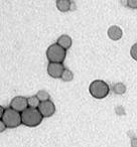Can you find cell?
<instances>
[{"instance_id": "9a60e30c", "label": "cell", "mask_w": 137, "mask_h": 147, "mask_svg": "<svg viewBox=\"0 0 137 147\" xmlns=\"http://www.w3.org/2000/svg\"><path fill=\"white\" fill-rule=\"evenodd\" d=\"M122 3H125L126 6H128L131 9H137V0H127L125 2L121 1Z\"/></svg>"}, {"instance_id": "9c48e42d", "label": "cell", "mask_w": 137, "mask_h": 147, "mask_svg": "<svg viewBox=\"0 0 137 147\" xmlns=\"http://www.w3.org/2000/svg\"><path fill=\"white\" fill-rule=\"evenodd\" d=\"M72 38H71L70 35H67V34H63L61 35V36L57 38V43L59 45H61V47H63V49H69L71 47H72Z\"/></svg>"}, {"instance_id": "277c9868", "label": "cell", "mask_w": 137, "mask_h": 147, "mask_svg": "<svg viewBox=\"0 0 137 147\" xmlns=\"http://www.w3.org/2000/svg\"><path fill=\"white\" fill-rule=\"evenodd\" d=\"M65 55H67V51L57 43L49 45L47 49V57L49 63H63L65 59Z\"/></svg>"}, {"instance_id": "e0dca14e", "label": "cell", "mask_w": 137, "mask_h": 147, "mask_svg": "<svg viewBox=\"0 0 137 147\" xmlns=\"http://www.w3.org/2000/svg\"><path fill=\"white\" fill-rule=\"evenodd\" d=\"M115 112H116L118 115H123L125 113V111L122 106H118V107H116V109H115Z\"/></svg>"}, {"instance_id": "ba28073f", "label": "cell", "mask_w": 137, "mask_h": 147, "mask_svg": "<svg viewBox=\"0 0 137 147\" xmlns=\"http://www.w3.org/2000/svg\"><path fill=\"white\" fill-rule=\"evenodd\" d=\"M107 35H108V37L111 40H119V39H121V37L123 35L122 29L119 26H117V25H112L107 30Z\"/></svg>"}, {"instance_id": "3957f363", "label": "cell", "mask_w": 137, "mask_h": 147, "mask_svg": "<svg viewBox=\"0 0 137 147\" xmlns=\"http://www.w3.org/2000/svg\"><path fill=\"white\" fill-rule=\"evenodd\" d=\"M89 92L95 99H104L110 92L108 84L102 80H95L89 86Z\"/></svg>"}, {"instance_id": "6da1fadb", "label": "cell", "mask_w": 137, "mask_h": 147, "mask_svg": "<svg viewBox=\"0 0 137 147\" xmlns=\"http://www.w3.org/2000/svg\"><path fill=\"white\" fill-rule=\"evenodd\" d=\"M43 117L38 111V109L27 108L21 113V121L24 126L27 127H36L43 121Z\"/></svg>"}, {"instance_id": "ffe728a7", "label": "cell", "mask_w": 137, "mask_h": 147, "mask_svg": "<svg viewBox=\"0 0 137 147\" xmlns=\"http://www.w3.org/2000/svg\"><path fill=\"white\" fill-rule=\"evenodd\" d=\"M75 9H76V4L72 1V4H71V10L73 11V10H75Z\"/></svg>"}, {"instance_id": "30bf717a", "label": "cell", "mask_w": 137, "mask_h": 147, "mask_svg": "<svg viewBox=\"0 0 137 147\" xmlns=\"http://www.w3.org/2000/svg\"><path fill=\"white\" fill-rule=\"evenodd\" d=\"M71 4H72V1H71V0H57V1H55L57 8L59 9L61 12H67V11H70Z\"/></svg>"}, {"instance_id": "d6986e66", "label": "cell", "mask_w": 137, "mask_h": 147, "mask_svg": "<svg viewBox=\"0 0 137 147\" xmlns=\"http://www.w3.org/2000/svg\"><path fill=\"white\" fill-rule=\"evenodd\" d=\"M131 147H137V138L131 139Z\"/></svg>"}, {"instance_id": "5bb4252c", "label": "cell", "mask_w": 137, "mask_h": 147, "mask_svg": "<svg viewBox=\"0 0 137 147\" xmlns=\"http://www.w3.org/2000/svg\"><path fill=\"white\" fill-rule=\"evenodd\" d=\"M36 97L39 99L40 102H45V101H49V94L45 90H39L36 94Z\"/></svg>"}, {"instance_id": "5b68a950", "label": "cell", "mask_w": 137, "mask_h": 147, "mask_svg": "<svg viewBox=\"0 0 137 147\" xmlns=\"http://www.w3.org/2000/svg\"><path fill=\"white\" fill-rule=\"evenodd\" d=\"M10 108L13 110L17 111L19 113H22L24 110L28 108V103H27V98L22 96H16L11 100Z\"/></svg>"}, {"instance_id": "8fae6325", "label": "cell", "mask_w": 137, "mask_h": 147, "mask_svg": "<svg viewBox=\"0 0 137 147\" xmlns=\"http://www.w3.org/2000/svg\"><path fill=\"white\" fill-rule=\"evenodd\" d=\"M27 103H28V107H29V108L37 109L39 107V105H40L41 102L39 101V99L36 97V95H35V96L28 97V98H27Z\"/></svg>"}, {"instance_id": "7a4b0ae2", "label": "cell", "mask_w": 137, "mask_h": 147, "mask_svg": "<svg viewBox=\"0 0 137 147\" xmlns=\"http://www.w3.org/2000/svg\"><path fill=\"white\" fill-rule=\"evenodd\" d=\"M1 121L5 124L7 128H17L22 124L21 121V113L13 110L11 108L5 109L4 113L1 117Z\"/></svg>"}, {"instance_id": "8992f818", "label": "cell", "mask_w": 137, "mask_h": 147, "mask_svg": "<svg viewBox=\"0 0 137 147\" xmlns=\"http://www.w3.org/2000/svg\"><path fill=\"white\" fill-rule=\"evenodd\" d=\"M47 74L49 76L53 79H61L63 76V71L65 67H63V63H49L47 65Z\"/></svg>"}, {"instance_id": "52a82bcc", "label": "cell", "mask_w": 137, "mask_h": 147, "mask_svg": "<svg viewBox=\"0 0 137 147\" xmlns=\"http://www.w3.org/2000/svg\"><path fill=\"white\" fill-rule=\"evenodd\" d=\"M37 109L40 112V114L43 115V118H47V117L53 116L55 112V106L53 104V102H51V100L45 101V102H41Z\"/></svg>"}, {"instance_id": "2e32d148", "label": "cell", "mask_w": 137, "mask_h": 147, "mask_svg": "<svg viewBox=\"0 0 137 147\" xmlns=\"http://www.w3.org/2000/svg\"><path fill=\"white\" fill-rule=\"evenodd\" d=\"M130 55L133 59L137 61V43H134V45L131 47L130 49Z\"/></svg>"}, {"instance_id": "7c38bea8", "label": "cell", "mask_w": 137, "mask_h": 147, "mask_svg": "<svg viewBox=\"0 0 137 147\" xmlns=\"http://www.w3.org/2000/svg\"><path fill=\"white\" fill-rule=\"evenodd\" d=\"M113 92L117 95H123L126 92V86L123 83H116L113 86Z\"/></svg>"}, {"instance_id": "4fadbf2b", "label": "cell", "mask_w": 137, "mask_h": 147, "mask_svg": "<svg viewBox=\"0 0 137 147\" xmlns=\"http://www.w3.org/2000/svg\"><path fill=\"white\" fill-rule=\"evenodd\" d=\"M61 79L63 82H71V81L74 79V74H73V71H71V69H65V71H63V76H61Z\"/></svg>"}, {"instance_id": "ac0fdd59", "label": "cell", "mask_w": 137, "mask_h": 147, "mask_svg": "<svg viewBox=\"0 0 137 147\" xmlns=\"http://www.w3.org/2000/svg\"><path fill=\"white\" fill-rule=\"evenodd\" d=\"M0 126H1V127H0V132H3V131H4L5 129L7 128V127L5 126V124L1 120H0Z\"/></svg>"}]
</instances>
